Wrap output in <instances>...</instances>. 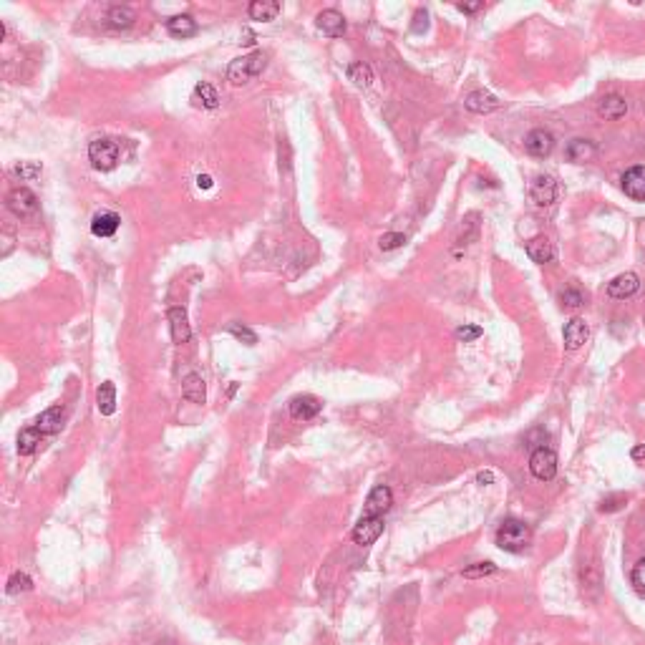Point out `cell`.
Instances as JSON below:
<instances>
[{
	"label": "cell",
	"mask_w": 645,
	"mask_h": 645,
	"mask_svg": "<svg viewBox=\"0 0 645 645\" xmlns=\"http://www.w3.org/2000/svg\"><path fill=\"white\" fill-rule=\"evenodd\" d=\"M494 572H496V564L494 562H477V564H472V567H467V570H464V577H469V580H477V577L494 575Z\"/></svg>",
	"instance_id": "32"
},
{
	"label": "cell",
	"mask_w": 645,
	"mask_h": 645,
	"mask_svg": "<svg viewBox=\"0 0 645 645\" xmlns=\"http://www.w3.org/2000/svg\"><path fill=\"white\" fill-rule=\"evenodd\" d=\"M322 403L320 398L310 396V393H303V396H295L293 401H290V416L298 421H308V419H315L318 414H320Z\"/></svg>",
	"instance_id": "10"
},
{
	"label": "cell",
	"mask_w": 645,
	"mask_h": 645,
	"mask_svg": "<svg viewBox=\"0 0 645 645\" xmlns=\"http://www.w3.org/2000/svg\"><path fill=\"white\" fill-rule=\"evenodd\" d=\"M88 159L98 172H111L119 164V144L114 139H96L88 146Z\"/></svg>",
	"instance_id": "3"
},
{
	"label": "cell",
	"mask_w": 645,
	"mask_h": 645,
	"mask_svg": "<svg viewBox=\"0 0 645 645\" xmlns=\"http://www.w3.org/2000/svg\"><path fill=\"white\" fill-rule=\"evenodd\" d=\"M378 245H380V250H386V252L388 250H398L406 245V235H401V232H386V235L378 240Z\"/></svg>",
	"instance_id": "33"
},
{
	"label": "cell",
	"mask_w": 645,
	"mask_h": 645,
	"mask_svg": "<svg viewBox=\"0 0 645 645\" xmlns=\"http://www.w3.org/2000/svg\"><path fill=\"white\" fill-rule=\"evenodd\" d=\"M121 225V217L116 212H98L91 219V232L96 237H114Z\"/></svg>",
	"instance_id": "18"
},
{
	"label": "cell",
	"mask_w": 645,
	"mask_h": 645,
	"mask_svg": "<svg viewBox=\"0 0 645 645\" xmlns=\"http://www.w3.org/2000/svg\"><path fill=\"white\" fill-rule=\"evenodd\" d=\"M227 330H230V333L235 335L237 340H242L245 346H255V343H257V335H255L252 330L248 328V325H240V322H230V325H227Z\"/></svg>",
	"instance_id": "31"
},
{
	"label": "cell",
	"mask_w": 645,
	"mask_h": 645,
	"mask_svg": "<svg viewBox=\"0 0 645 645\" xmlns=\"http://www.w3.org/2000/svg\"><path fill=\"white\" fill-rule=\"evenodd\" d=\"M30 577L25 575V572H13L11 580H8V595H18V593H25V590H30Z\"/></svg>",
	"instance_id": "30"
},
{
	"label": "cell",
	"mask_w": 645,
	"mask_h": 645,
	"mask_svg": "<svg viewBox=\"0 0 645 645\" xmlns=\"http://www.w3.org/2000/svg\"><path fill=\"white\" fill-rule=\"evenodd\" d=\"M315 23H318V28H320L325 35H330V38H340V35L346 33V18H343V13L333 11V8L318 13Z\"/></svg>",
	"instance_id": "15"
},
{
	"label": "cell",
	"mask_w": 645,
	"mask_h": 645,
	"mask_svg": "<svg viewBox=\"0 0 645 645\" xmlns=\"http://www.w3.org/2000/svg\"><path fill=\"white\" fill-rule=\"evenodd\" d=\"M414 21H416V23H414V33H421V30H426V25H429V23H426V21H429V13H426V11H419V13L414 16Z\"/></svg>",
	"instance_id": "39"
},
{
	"label": "cell",
	"mask_w": 645,
	"mask_h": 645,
	"mask_svg": "<svg viewBox=\"0 0 645 645\" xmlns=\"http://www.w3.org/2000/svg\"><path fill=\"white\" fill-rule=\"evenodd\" d=\"M61 424H64V409H61V406H51V409L43 411V414L38 416V421H35V426L40 429V434H56L58 429H61Z\"/></svg>",
	"instance_id": "22"
},
{
	"label": "cell",
	"mask_w": 645,
	"mask_h": 645,
	"mask_svg": "<svg viewBox=\"0 0 645 645\" xmlns=\"http://www.w3.org/2000/svg\"><path fill=\"white\" fill-rule=\"evenodd\" d=\"M524 149H527V154L537 156V159L550 156L554 149V136L550 132H545V129H535V132H530L527 139H524Z\"/></svg>",
	"instance_id": "9"
},
{
	"label": "cell",
	"mask_w": 645,
	"mask_h": 645,
	"mask_svg": "<svg viewBox=\"0 0 645 645\" xmlns=\"http://www.w3.org/2000/svg\"><path fill=\"white\" fill-rule=\"evenodd\" d=\"M464 106H467L472 114H492V111L499 109V98H496L494 93L479 88V91H472L467 98H464Z\"/></svg>",
	"instance_id": "14"
},
{
	"label": "cell",
	"mask_w": 645,
	"mask_h": 645,
	"mask_svg": "<svg viewBox=\"0 0 645 645\" xmlns=\"http://www.w3.org/2000/svg\"><path fill=\"white\" fill-rule=\"evenodd\" d=\"M625 501H628V496H625V494H612V496H608V499H603V504H600V512H617V509H620Z\"/></svg>",
	"instance_id": "37"
},
{
	"label": "cell",
	"mask_w": 645,
	"mask_h": 645,
	"mask_svg": "<svg viewBox=\"0 0 645 645\" xmlns=\"http://www.w3.org/2000/svg\"><path fill=\"white\" fill-rule=\"evenodd\" d=\"M167 30L174 38H190V35L197 33V23L192 16H174L167 21Z\"/></svg>",
	"instance_id": "24"
},
{
	"label": "cell",
	"mask_w": 645,
	"mask_h": 645,
	"mask_svg": "<svg viewBox=\"0 0 645 645\" xmlns=\"http://www.w3.org/2000/svg\"><path fill=\"white\" fill-rule=\"evenodd\" d=\"M630 582H633L635 593L645 598V557L633 567V572H630Z\"/></svg>",
	"instance_id": "34"
},
{
	"label": "cell",
	"mask_w": 645,
	"mask_h": 645,
	"mask_svg": "<svg viewBox=\"0 0 645 645\" xmlns=\"http://www.w3.org/2000/svg\"><path fill=\"white\" fill-rule=\"evenodd\" d=\"M456 8H459L461 13H477L479 8H482V3H467V6H464V3H459Z\"/></svg>",
	"instance_id": "40"
},
{
	"label": "cell",
	"mask_w": 645,
	"mask_h": 645,
	"mask_svg": "<svg viewBox=\"0 0 645 645\" xmlns=\"http://www.w3.org/2000/svg\"><path fill=\"white\" fill-rule=\"evenodd\" d=\"M348 79L356 83V86H363V88H368L371 83H373V71H371V66L368 64H351L348 66Z\"/></svg>",
	"instance_id": "29"
},
{
	"label": "cell",
	"mask_w": 645,
	"mask_h": 645,
	"mask_svg": "<svg viewBox=\"0 0 645 645\" xmlns=\"http://www.w3.org/2000/svg\"><path fill=\"white\" fill-rule=\"evenodd\" d=\"M477 482L479 484H492V482H494V474H492V472H479L477 474Z\"/></svg>",
	"instance_id": "41"
},
{
	"label": "cell",
	"mask_w": 645,
	"mask_h": 645,
	"mask_svg": "<svg viewBox=\"0 0 645 645\" xmlns=\"http://www.w3.org/2000/svg\"><path fill=\"white\" fill-rule=\"evenodd\" d=\"M248 13H250V18H252V21L270 23V21H275V18H277V13H280V6H277V3H272V0H255V3H250Z\"/></svg>",
	"instance_id": "23"
},
{
	"label": "cell",
	"mask_w": 645,
	"mask_h": 645,
	"mask_svg": "<svg viewBox=\"0 0 645 645\" xmlns=\"http://www.w3.org/2000/svg\"><path fill=\"white\" fill-rule=\"evenodd\" d=\"M393 504V494L388 487H383V484H378V487H373V492L368 494V499H366V507H363V517H383V514L391 509Z\"/></svg>",
	"instance_id": "8"
},
{
	"label": "cell",
	"mask_w": 645,
	"mask_h": 645,
	"mask_svg": "<svg viewBox=\"0 0 645 645\" xmlns=\"http://www.w3.org/2000/svg\"><path fill=\"white\" fill-rule=\"evenodd\" d=\"M564 154H567L570 161H575V164H585V161H590L598 154V149H595V144L590 139H572L570 144H567V149H564Z\"/></svg>",
	"instance_id": "19"
},
{
	"label": "cell",
	"mask_w": 645,
	"mask_h": 645,
	"mask_svg": "<svg viewBox=\"0 0 645 645\" xmlns=\"http://www.w3.org/2000/svg\"><path fill=\"white\" fill-rule=\"evenodd\" d=\"M622 192L635 202H645V167H633L622 174Z\"/></svg>",
	"instance_id": "12"
},
{
	"label": "cell",
	"mask_w": 645,
	"mask_h": 645,
	"mask_svg": "<svg viewBox=\"0 0 645 645\" xmlns=\"http://www.w3.org/2000/svg\"><path fill=\"white\" fill-rule=\"evenodd\" d=\"M169 318V328H172V340L177 346L187 343L192 338V328H190V318H187L185 308H169L167 313Z\"/></svg>",
	"instance_id": "11"
},
{
	"label": "cell",
	"mask_w": 645,
	"mask_h": 645,
	"mask_svg": "<svg viewBox=\"0 0 645 645\" xmlns=\"http://www.w3.org/2000/svg\"><path fill=\"white\" fill-rule=\"evenodd\" d=\"M96 406L98 411L104 416H111L116 411V388L111 380H106V383H101L96 391Z\"/></svg>",
	"instance_id": "25"
},
{
	"label": "cell",
	"mask_w": 645,
	"mask_h": 645,
	"mask_svg": "<svg viewBox=\"0 0 645 645\" xmlns=\"http://www.w3.org/2000/svg\"><path fill=\"white\" fill-rule=\"evenodd\" d=\"M530 199L537 207H547L557 199V182L550 174H540L530 182Z\"/></svg>",
	"instance_id": "6"
},
{
	"label": "cell",
	"mask_w": 645,
	"mask_h": 645,
	"mask_svg": "<svg viewBox=\"0 0 645 645\" xmlns=\"http://www.w3.org/2000/svg\"><path fill=\"white\" fill-rule=\"evenodd\" d=\"M40 436H43V434H40V429H38V426L23 429V431L18 434V454H21V456L33 454V451L38 449Z\"/></svg>",
	"instance_id": "27"
},
{
	"label": "cell",
	"mask_w": 645,
	"mask_h": 645,
	"mask_svg": "<svg viewBox=\"0 0 645 645\" xmlns=\"http://www.w3.org/2000/svg\"><path fill=\"white\" fill-rule=\"evenodd\" d=\"M106 21H109L111 28L127 30V28H132L134 21H136V13H134L132 8H127V6H114L109 11V16H106Z\"/></svg>",
	"instance_id": "26"
},
{
	"label": "cell",
	"mask_w": 645,
	"mask_h": 645,
	"mask_svg": "<svg viewBox=\"0 0 645 645\" xmlns=\"http://www.w3.org/2000/svg\"><path fill=\"white\" fill-rule=\"evenodd\" d=\"M532 540L530 524L519 522V519H507L501 522V527L496 530V545L504 552H522Z\"/></svg>",
	"instance_id": "2"
},
{
	"label": "cell",
	"mask_w": 645,
	"mask_h": 645,
	"mask_svg": "<svg viewBox=\"0 0 645 645\" xmlns=\"http://www.w3.org/2000/svg\"><path fill=\"white\" fill-rule=\"evenodd\" d=\"M479 335H482V328H479V325H461V328L456 330V338L464 340V343H469V340H477Z\"/></svg>",
	"instance_id": "38"
},
{
	"label": "cell",
	"mask_w": 645,
	"mask_h": 645,
	"mask_svg": "<svg viewBox=\"0 0 645 645\" xmlns=\"http://www.w3.org/2000/svg\"><path fill=\"white\" fill-rule=\"evenodd\" d=\"M197 185L204 187V190H209V187H212V177H209V174H199V179H197Z\"/></svg>",
	"instance_id": "43"
},
{
	"label": "cell",
	"mask_w": 645,
	"mask_h": 645,
	"mask_svg": "<svg viewBox=\"0 0 645 645\" xmlns=\"http://www.w3.org/2000/svg\"><path fill=\"white\" fill-rule=\"evenodd\" d=\"M8 209L18 217H30L38 212V197L28 190V187H16L8 192Z\"/></svg>",
	"instance_id": "5"
},
{
	"label": "cell",
	"mask_w": 645,
	"mask_h": 645,
	"mask_svg": "<svg viewBox=\"0 0 645 645\" xmlns=\"http://www.w3.org/2000/svg\"><path fill=\"white\" fill-rule=\"evenodd\" d=\"M194 98L199 101L204 109H217L219 106V93L217 88L212 86V83H207V81H202V83H197L194 86Z\"/></svg>",
	"instance_id": "28"
},
{
	"label": "cell",
	"mask_w": 645,
	"mask_h": 645,
	"mask_svg": "<svg viewBox=\"0 0 645 645\" xmlns=\"http://www.w3.org/2000/svg\"><path fill=\"white\" fill-rule=\"evenodd\" d=\"M527 255H530L532 262L545 265V262H550V260L554 257L552 242H550L547 237H532V240L527 242Z\"/></svg>",
	"instance_id": "21"
},
{
	"label": "cell",
	"mask_w": 645,
	"mask_h": 645,
	"mask_svg": "<svg viewBox=\"0 0 645 645\" xmlns=\"http://www.w3.org/2000/svg\"><path fill=\"white\" fill-rule=\"evenodd\" d=\"M380 535H383V517H361L353 527V542L361 547L373 545Z\"/></svg>",
	"instance_id": "7"
},
{
	"label": "cell",
	"mask_w": 645,
	"mask_h": 645,
	"mask_svg": "<svg viewBox=\"0 0 645 645\" xmlns=\"http://www.w3.org/2000/svg\"><path fill=\"white\" fill-rule=\"evenodd\" d=\"M182 396L192 403H204L207 401V386H204V378L197 373H190L182 380Z\"/></svg>",
	"instance_id": "20"
},
{
	"label": "cell",
	"mask_w": 645,
	"mask_h": 645,
	"mask_svg": "<svg viewBox=\"0 0 645 645\" xmlns=\"http://www.w3.org/2000/svg\"><path fill=\"white\" fill-rule=\"evenodd\" d=\"M640 288V280L635 272H622V275L612 277V282L608 285V295L615 300H625L630 295H635Z\"/></svg>",
	"instance_id": "13"
},
{
	"label": "cell",
	"mask_w": 645,
	"mask_h": 645,
	"mask_svg": "<svg viewBox=\"0 0 645 645\" xmlns=\"http://www.w3.org/2000/svg\"><path fill=\"white\" fill-rule=\"evenodd\" d=\"M590 330L588 325H585V320H580V318H572L567 325H564V348L567 351H577V348L588 340Z\"/></svg>",
	"instance_id": "17"
},
{
	"label": "cell",
	"mask_w": 645,
	"mask_h": 645,
	"mask_svg": "<svg viewBox=\"0 0 645 645\" xmlns=\"http://www.w3.org/2000/svg\"><path fill=\"white\" fill-rule=\"evenodd\" d=\"M559 300H562V306L564 308H580L582 303H585V298H582V293L580 290H564L562 295H559Z\"/></svg>",
	"instance_id": "36"
},
{
	"label": "cell",
	"mask_w": 645,
	"mask_h": 645,
	"mask_svg": "<svg viewBox=\"0 0 645 645\" xmlns=\"http://www.w3.org/2000/svg\"><path fill=\"white\" fill-rule=\"evenodd\" d=\"M265 66H267V53L252 51V53H248V56L232 61L230 69H227V81H230L232 86H245V83H250L255 76L262 74Z\"/></svg>",
	"instance_id": "1"
},
{
	"label": "cell",
	"mask_w": 645,
	"mask_h": 645,
	"mask_svg": "<svg viewBox=\"0 0 645 645\" xmlns=\"http://www.w3.org/2000/svg\"><path fill=\"white\" fill-rule=\"evenodd\" d=\"M630 456H633L635 461H643V459H645V443H640V446H635V449L630 451Z\"/></svg>",
	"instance_id": "42"
},
{
	"label": "cell",
	"mask_w": 645,
	"mask_h": 645,
	"mask_svg": "<svg viewBox=\"0 0 645 645\" xmlns=\"http://www.w3.org/2000/svg\"><path fill=\"white\" fill-rule=\"evenodd\" d=\"M625 111H628V104H625V98L617 96V93H608L605 98H600V104H598V114L608 121L622 119Z\"/></svg>",
	"instance_id": "16"
},
{
	"label": "cell",
	"mask_w": 645,
	"mask_h": 645,
	"mask_svg": "<svg viewBox=\"0 0 645 645\" xmlns=\"http://www.w3.org/2000/svg\"><path fill=\"white\" fill-rule=\"evenodd\" d=\"M13 174L21 177V179H35L40 174V167L35 164V161H21V164L13 167Z\"/></svg>",
	"instance_id": "35"
},
{
	"label": "cell",
	"mask_w": 645,
	"mask_h": 645,
	"mask_svg": "<svg viewBox=\"0 0 645 645\" xmlns=\"http://www.w3.org/2000/svg\"><path fill=\"white\" fill-rule=\"evenodd\" d=\"M530 472L532 477H537L540 482H550L557 474V454L547 446H540V449L532 451L530 456Z\"/></svg>",
	"instance_id": "4"
}]
</instances>
